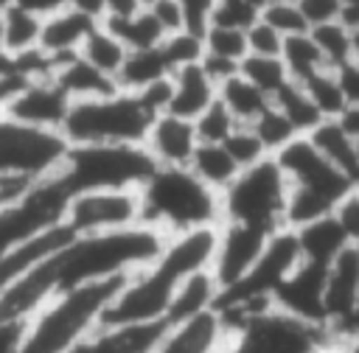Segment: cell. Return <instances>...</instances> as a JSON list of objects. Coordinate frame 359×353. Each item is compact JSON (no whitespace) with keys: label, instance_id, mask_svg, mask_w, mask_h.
<instances>
[{"label":"cell","instance_id":"obj_1","mask_svg":"<svg viewBox=\"0 0 359 353\" xmlns=\"http://www.w3.org/2000/svg\"><path fill=\"white\" fill-rule=\"evenodd\" d=\"M163 244L165 235L146 224L115 233L73 235L0 294V322H28L48 300L65 291L109 277H129L143 269Z\"/></svg>","mask_w":359,"mask_h":353},{"label":"cell","instance_id":"obj_2","mask_svg":"<svg viewBox=\"0 0 359 353\" xmlns=\"http://www.w3.org/2000/svg\"><path fill=\"white\" fill-rule=\"evenodd\" d=\"M219 227H199L168 235L163 249L135 275L126 277L115 300L101 317V328L165 322V311L180 283L194 272L210 269L216 255Z\"/></svg>","mask_w":359,"mask_h":353},{"label":"cell","instance_id":"obj_3","mask_svg":"<svg viewBox=\"0 0 359 353\" xmlns=\"http://www.w3.org/2000/svg\"><path fill=\"white\" fill-rule=\"evenodd\" d=\"M140 224L177 235L222 224V193L205 185L188 165H154L137 188Z\"/></svg>","mask_w":359,"mask_h":353},{"label":"cell","instance_id":"obj_4","mask_svg":"<svg viewBox=\"0 0 359 353\" xmlns=\"http://www.w3.org/2000/svg\"><path fill=\"white\" fill-rule=\"evenodd\" d=\"M123 283L126 277H109L48 300L25 322L14 353H73L101 328V317Z\"/></svg>","mask_w":359,"mask_h":353},{"label":"cell","instance_id":"obj_5","mask_svg":"<svg viewBox=\"0 0 359 353\" xmlns=\"http://www.w3.org/2000/svg\"><path fill=\"white\" fill-rule=\"evenodd\" d=\"M157 115L143 92L118 90L101 98L70 101L62 137L70 146H143Z\"/></svg>","mask_w":359,"mask_h":353},{"label":"cell","instance_id":"obj_6","mask_svg":"<svg viewBox=\"0 0 359 353\" xmlns=\"http://www.w3.org/2000/svg\"><path fill=\"white\" fill-rule=\"evenodd\" d=\"M286 196L289 179L269 154L255 165L241 168L238 176L222 191V221L250 224L275 233L286 227Z\"/></svg>","mask_w":359,"mask_h":353},{"label":"cell","instance_id":"obj_7","mask_svg":"<svg viewBox=\"0 0 359 353\" xmlns=\"http://www.w3.org/2000/svg\"><path fill=\"white\" fill-rule=\"evenodd\" d=\"M154 157L146 146H70L56 168L73 193L101 188H140L151 174Z\"/></svg>","mask_w":359,"mask_h":353},{"label":"cell","instance_id":"obj_8","mask_svg":"<svg viewBox=\"0 0 359 353\" xmlns=\"http://www.w3.org/2000/svg\"><path fill=\"white\" fill-rule=\"evenodd\" d=\"M73 196H76L73 188L59 171L36 179L25 196H20L14 205H8L0 213V255L22 244L25 238L65 221Z\"/></svg>","mask_w":359,"mask_h":353},{"label":"cell","instance_id":"obj_9","mask_svg":"<svg viewBox=\"0 0 359 353\" xmlns=\"http://www.w3.org/2000/svg\"><path fill=\"white\" fill-rule=\"evenodd\" d=\"M67 148L62 132L22 126L0 115V171L42 179L62 165Z\"/></svg>","mask_w":359,"mask_h":353},{"label":"cell","instance_id":"obj_10","mask_svg":"<svg viewBox=\"0 0 359 353\" xmlns=\"http://www.w3.org/2000/svg\"><path fill=\"white\" fill-rule=\"evenodd\" d=\"M65 224L76 235L115 233L140 224V199L137 188H101L81 191L70 199Z\"/></svg>","mask_w":359,"mask_h":353},{"label":"cell","instance_id":"obj_11","mask_svg":"<svg viewBox=\"0 0 359 353\" xmlns=\"http://www.w3.org/2000/svg\"><path fill=\"white\" fill-rule=\"evenodd\" d=\"M272 157L280 165V171L286 174L289 185H303V188L320 191V193H325L334 202H339V196L353 185L351 176H345L342 171H337L317 151V146L309 140V134H297L292 143H286Z\"/></svg>","mask_w":359,"mask_h":353},{"label":"cell","instance_id":"obj_12","mask_svg":"<svg viewBox=\"0 0 359 353\" xmlns=\"http://www.w3.org/2000/svg\"><path fill=\"white\" fill-rule=\"evenodd\" d=\"M272 233L250 224H233L222 221L219 224V241H216V255L210 263V272L222 289L236 286L261 258L266 241Z\"/></svg>","mask_w":359,"mask_h":353},{"label":"cell","instance_id":"obj_13","mask_svg":"<svg viewBox=\"0 0 359 353\" xmlns=\"http://www.w3.org/2000/svg\"><path fill=\"white\" fill-rule=\"evenodd\" d=\"M67 109H70L67 92L53 78H42V81H22L14 90V95L6 101L0 115L17 120L22 126L62 132Z\"/></svg>","mask_w":359,"mask_h":353},{"label":"cell","instance_id":"obj_14","mask_svg":"<svg viewBox=\"0 0 359 353\" xmlns=\"http://www.w3.org/2000/svg\"><path fill=\"white\" fill-rule=\"evenodd\" d=\"M325 272L328 266L300 261L294 272L275 289V308L303 322L325 325Z\"/></svg>","mask_w":359,"mask_h":353},{"label":"cell","instance_id":"obj_15","mask_svg":"<svg viewBox=\"0 0 359 353\" xmlns=\"http://www.w3.org/2000/svg\"><path fill=\"white\" fill-rule=\"evenodd\" d=\"M146 151L154 157L157 165H188L199 137L191 118H180L174 112H160L146 134Z\"/></svg>","mask_w":359,"mask_h":353},{"label":"cell","instance_id":"obj_16","mask_svg":"<svg viewBox=\"0 0 359 353\" xmlns=\"http://www.w3.org/2000/svg\"><path fill=\"white\" fill-rule=\"evenodd\" d=\"M73 235H76V233H73L65 221H59V224L42 230V233L25 238L22 244L11 247L6 255H0V294H3L8 286H14L22 275H28L34 266H39L45 258H50L59 247H65Z\"/></svg>","mask_w":359,"mask_h":353},{"label":"cell","instance_id":"obj_17","mask_svg":"<svg viewBox=\"0 0 359 353\" xmlns=\"http://www.w3.org/2000/svg\"><path fill=\"white\" fill-rule=\"evenodd\" d=\"M359 297V244H348L325 272V328L345 319Z\"/></svg>","mask_w":359,"mask_h":353},{"label":"cell","instance_id":"obj_18","mask_svg":"<svg viewBox=\"0 0 359 353\" xmlns=\"http://www.w3.org/2000/svg\"><path fill=\"white\" fill-rule=\"evenodd\" d=\"M224 342H227V331L219 314L208 311L182 325L168 328L151 353H219Z\"/></svg>","mask_w":359,"mask_h":353},{"label":"cell","instance_id":"obj_19","mask_svg":"<svg viewBox=\"0 0 359 353\" xmlns=\"http://www.w3.org/2000/svg\"><path fill=\"white\" fill-rule=\"evenodd\" d=\"M165 322L126 325V328H98L73 353H151L165 336Z\"/></svg>","mask_w":359,"mask_h":353},{"label":"cell","instance_id":"obj_20","mask_svg":"<svg viewBox=\"0 0 359 353\" xmlns=\"http://www.w3.org/2000/svg\"><path fill=\"white\" fill-rule=\"evenodd\" d=\"M216 98H219V87L210 81L205 67L199 62H194V64L177 67L171 73V101H168L165 112L196 120Z\"/></svg>","mask_w":359,"mask_h":353},{"label":"cell","instance_id":"obj_21","mask_svg":"<svg viewBox=\"0 0 359 353\" xmlns=\"http://www.w3.org/2000/svg\"><path fill=\"white\" fill-rule=\"evenodd\" d=\"M309 140L317 146V151L345 176L359 182V137L342 123V118H325L311 132Z\"/></svg>","mask_w":359,"mask_h":353},{"label":"cell","instance_id":"obj_22","mask_svg":"<svg viewBox=\"0 0 359 353\" xmlns=\"http://www.w3.org/2000/svg\"><path fill=\"white\" fill-rule=\"evenodd\" d=\"M98 22L73 11V8H62L50 17L42 20V36H39V48L48 50L56 64L67 56H76L87 39V34L95 28Z\"/></svg>","mask_w":359,"mask_h":353},{"label":"cell","instance_id":"obj_23","mask_svg":"<svg viewBox=\"0 0 359 353\" xmlns=\"http://www.w3.org/2000/svg\"><path fill=\"white\" fill-rule=\"evenodd\" d=\"M219 291L222 286L216 283L213 272L210 269H202V272H194L191 277H185L177 289V294L171 297L168 303V311H165V325L174 328V325H182L199 314H208L216 308V300H219Z\"/></svg>","mask_w":359,"mask_h":353},{"label":"cell","instance_id":"obj_24","mask_svg":"<svg viewBox=\"0 0 359 353\" xmlns=\"http://www.w3.org/2000/svg\"><path fill=\"white\" fill-rule=\"evenodd\" d=\"M53 81L67 92L70 101H84V98H101V95H112L118 92V81L112 76H107L104 70H98L95 64H90L81 53L67 56L56 64Z\"/></svg>","mask_w":359,"mask_h":353},{"label":"cell","instance_id":"obj_25","mask_svg":"<svg viewBox=\"0 0 359 353\" xmlns=\"http://www.w3.org/2000/svg\"><path fill=\"white\" fill-rule=\"evenodd\" d=\"M297 233V244H300V255L303 261L309 263H320V266H328L345 247H348V238L342 233V227L337 224L334 216H323L300 230Z\"/></svg>","mask_w":359,"mask_h":353},{"label":"cell","instance_id":"obj_26","mask_svg":"<svg viewBox=\"0 0 359 353\" xmlns=\"http://www.w3.org/2000/svg\"><path fill=\"white\" fill-rule=\"evenodd\" d=\"M174 73V64L171 59L165 56V48L163 42L154 45V48H143V50H129L121 73H118V87L121 90H143L154 81H163V78H171Z\"/></svg>","mask_w":359,"mask_h":353},{"label":"cell","instance_id":"obj_27","mask_svg":"<svg viewBox=\"0 0 359 353\" xmlns=\"http://www.w3.org/2000/svg\"><path fill=\"white\" fill-rule=\"evenodd\" d=\"M188 168L213 191H224L236 176H238V162L230 157V151L224 148V143H199Z\"/></svg>","mask_w":359,"mask_h":353},{"label":"cell","instance_id":"obj_28","mask_svg":"<svg viewBox=\"0 0 359 353\" xmlns=\"http://www.w3.org/2000/svg\"><path fill=\"white\" fill-rule=\"evenodd\" d=\"M219 101L227 106V112L238 123H247V126L272 104V98L266 92H261L252 81H247L241 73H236L233 78L219 84Z\"/></svg>","mask_w":359,"mask_h":353},{"label":"cell","instance_id":"obj_29","mask_svg":"<svg viewBox=\"0 0 359 353\" xmlns=\"http://www.w3.org/2000/svg\"><path fill=\"white\" fill-rule=\"evenodd\" d=\"M90 64H95L98 70H104L107 76H112L115 81H118V73H121V67H123V62H126V56H129V48L104 25V22H98L90 34H87V39H84V45H81V50H79Z\"/></svg>","mask_w":359,"mask_h":353},{"label":"cell","instance_id":"obj_30","mask_svg":"<svg viewBox=\"0 0 359 353\" xmlns=\"http://www.w3.org/2000/svg\"><path fill=\"white\" fill-rule=\"evenodd\" d=\"M42 36V17L20 8V6H8L3 11V50L11 56H20L31 48L39 45Z\"/></svg>","mask_w":359,"mask_h":353},{"label":"cell","instance_id":"obj_31","mask_svg":"<svg viewBox=\"0 0 359 353\" xmlns=\"http://www.w3.org/2000/svg\"><path fill=\"white\" fill-rule=\"evenodd\" d=\"M280 59L289 70V78L292 81H306L311 78L314 73L325 70V59L314 42V36L306 31V34H294V36H286L283 39V50H280Z\"/></svg>","mask_w":359,"mask_h":353},{"label":"cell","instance_id":"obj_32","mask_svg":"<svg viewBox=\"0 0 359 353\" xmlns=\"http://www.w3.org/2000/svg\"><path fill=\"white\" fill-rule=\"evenodd\" d=\"M104 25L129 48V50H143V48H154L165 39V31L160 28V22L154 20V14L149 8L137 11L135 17L126 20H104Z\"/></svg>","mask_w":359,"mask_h":353},{"label":"cell","instance_id":"obj_33","mask_svg":"<svg viewBox=\"0 0 359 353\" xmlns=\"http://www.w3.org/2000/svg\"><path fill=\"white\" fill-rule=\"evenodd\" d=\"M272 104L289 118V123L297 129V134H309L320 120H325L320 115V109L311 104V98L306 95L303 84L297 81H286L275 95H272Z\"/></svg>","mask_w":359,"mask_h":353},{"label":"cell","instance_id":"obj_34","mask_svg":"<svg viewBox=\"0 0 359 353\" xmlns=\"http://www.w3.org/2000/svg\"><path fill=\"white\" fill-rule=\"evenodd\" d=\"M297 84H303L306 95L311 98V104L320 109L323 118H342L345 115L348 104H345V95H342V87L337 81L334 67H325V70H320L311 78L297 81Z\"/></svg>","mask_w":359,"mask_h":353},{"label":"cell","instance_id":"obj_35","mask_svg":"<svg viewBox=\"0 0 359 353\" xmlns=\"http://www.w3.org/2000/svg\"><path fill=\"white\" fill-rule=\"evenodd\" d=\"M238 73H241L247 81H252L261 92H266L269 98H272L286 81H292V78H289V70H286V64H283L280 56H252V53H247V56L241 59Z\"/></svg>","mask_w":359,"mask_h":353},{"label":"cell","instance_id":"obj_36","mask_svg":"<svg viewBox=\"0 0 359 353\" xmlns=\"http://www.w3.org/2000/svg\"><path fill=\"white\" fill-rule=\"evenodd\" d=\"M250 126H252V132L258 134V140L264 143L266 154H278L286 143H292V140L297 137V129L289 123V118H286L275 104H269Z\"/></svg>","mask_w":359,"mask_h":353},{"label":"cell","instance_id":"obj_37","mask_svg":"<svg viewBox=\"0 0 359 353\" xmlns=\"http://www.w3.org/2000/svg\"><path fill=\"white\" fill-rule=\"evenodd\" d=\"M309 34L314 36L328 67H339V64L351 62V28L348 25L334 20V22H323V25L309 28Z\"/></svg>","mask_w":359,"mask_h":353},{"label":"cell","instance_id":"obj_38","mask_svg":"<svg viewBox=\"0 0 359 353\" xmlns=\"http://www.w3.org/2000/svg\"><path fill=\"white\" fill-rule=\"evenodd\" d=\"M202 45H205V53L241 62L247 56V31L224 28V25H208V31L202 36Z\"/></svg>","mask_w":359,"mask_h":353},{"label":"cell","instance_id":"obj_39","mask_svg":"<svg viewBox=\"0 0 359 353\" xmlns=\"http://www.w3.org/2000/svg\"><path fill=\"white\" fill-rule=\"evenodd\" d=\"M194 126H196V137H199V143H224L227 137H230V132L238 126V120L227 112V106L216 98L196 120H194Z\"/></svg>","mask_w":359,"mask_h":353},{"label":"cell","instance_id":"obj_40","mask_svg":"<svg viewBox=\"0 0 359 353\" xmlns=\"http://www.w3.org/2000/svg\"><path fill=\"white\" fill-rule=\"evenodd\" d=\"M261 20L269 22L283 39L309 31V22H306V17L300 14V8H297L294 0H269V3L261 8Z\"/></svg>","mask_w":359,"mask_h":353},{"label":"cell","instance_id":"obj_41","mask_svg":"<svg viewBox=\"0 0 359 353\" xmlns=\"http://www.w3.org/2000/svg\"><path fill=\"white\" fill-rule=\"evenodd\" d=\"M224 148H227L230 157L238 162V168L255 165L258 160L269 157L266 148H264V143L258 140V134H255L252 126H247V123H238V126L230 132V137L224 140Z\"/></svg>","mask_w":359,"mask_h":353},{"label":"cell","instance_id":"obj_42","mask_svg":"<svg viewBox=\"0 0 359 353\" xmlns=\"http://www.w3.org/2000/svg\"><path fill=\"white\" fill-rule=\"evenodd\" d=\"M258 17H261V11L252 8L247 0H216L213 3V14H210V25L247 31Z\"/></svg>","mask_w":359,"mask_h":353},{"label":"cell","instance_id":"obj_43","mask_svg":"<svg viewBox=\"0 0 359 353\" xmlns=\"http://www.w3.org/2000/svg\"><path fill=\"white\" fill-rule=\"evenodd\" d=\"M337 224L342 227L348 244H359V182H353L342 196L339 202L334 205V213Z\"/></svg>","mask_w":359,"mask_h":353},{"label":"cell","instance_id":"obj_44","mask_svg":"<svg viewBox=\"0 0 359 353\" xmlns=\"http://www.w3.org/2000/svg\"><path fill=\"white\" fill-rule=\"evenodd\" d=\"M280 50H283V36L269 22H264L258 17L247 28V53H252V56H280Z\"/></svg>","mask_w":359,"mask_h":353},{"label":"cell","instance_id":"obj_45","mask_svg":"<svg viewBox=\"0 0 359 353\" xmlns=\"http://www.w3.org/2000/svg\"><path fill=\"white\" fill-rule=\"evenodd\" d=\"M180 8H182V17H185V28L182 31H191L196 36H205L208 25H210V14H213V3L216 0H177Z\"/></svg>","mask_w":359,"mask_h":353},{"label":"cell","instance_id":"obj_46","mask_svg":"<svg viewBox=\"0 0 359 353\" xmlns=\"http://www.w3.org/2000/svg\"><path fill=\"white\" fill-rule=\"evenodd\" d=\"M300 14L306 17L309 28L314 25H323V22H334L339 20V11H342V3L339 0H294Z\"/></svg>","mask_w":359,"mask_h":353},{"label":"cell","instance_id":"obj_47","mask_svg":"<svg viewBox=\"0 0 359 353\" xmlns=\"http://www.w3.org/2000/svg\"><path fill=\"white\" fill-rule=\"evenodd\" d=\"M149 11L154 14V20L160 22V28L168 34H177L185 28V17H182V8L177 0H157L154 6H149Z\"/></svg>","mask_w":359,"mask_h":353},{"label":"cell","instance_id":"obj_48","mask_svg":"<svg viewBox=\"0 0 359 353\" xmlns=\"http://www.w3.org/2000/svg\"><path fill=\"white\" fill-rule=\"evenodd\" d=\"M34 182H36V179H31V176L0 171V213H3L8 205H14L20 196H25Z\"/></svg>","mask_w":359,"mask_h":353},{"label":"cell","instance_id":"obj_49","mask_svg":"<svg viewBox=\"0 0 359 353\" xmlns=\"http://www.w3.org/2000/svg\"><path fill=\"white\" fill-rule=\"evenodd\" d=\"M334 73H337V81L342 87L348 109H359V64L356 62H345V64L334 67Z\"/></svg>","mask_w":359,"mask_h":353},{"label":"cell","instance_id":"obj_50","mask_svg":"<svg viewBox=\"0 0 359 353\" xmlns=\"http://www.w3.org/2000/svg\"><path fill=\"white\" fill-rule=\"evenodd\" d=\"M199 64L205 67V73L210 76V81H213L216 87H219L222 81L233 78V76L238 73V67H241V62H233V59H224V56H213V53H202Z\"/></svg>","mask_w":359,"mask_h":353},{"label":"cell","instance_id":"obj_51","mask_svg":"<svg viewBox=\"0 0 359 353\" xmlns=\"http://www.w3.org/2000/svg\"><path fill=\"white\" fill-rule=\"evenodd\" d=\"M14 6H20V8H25V11H31V14L45 20V17L67 8V0H14Z\"/></svg>","mask_w":359,"mask_h":353},{"label":"cell","instance_id":"obj_52","mask_svg":"<svg viewBox=\"0 0 359 353\" xmlns=\"http://www.w3.org/2000/svg\"><path fill=\"white\" fill-rule=\"evenodd\" d=\"M67 8L95 20V22H104L107 17V0H67Z\"/></svg>","mask_w":359,"mask_h":353},{"label":"cell","instance_id":"obj_53","mask_svg":"<svg viewBox=\"0 0 359 353\" xmlns=\"http://www.w3.org/2000/svg\"><path fill=\"white\" fill-rule=\"evenodd\" d=\"M143 11L140 0H107V17L104 20H126Z\"/></svg>","mask_w":359,"mask_h":353},{"label":"cell","instance_id":"obj_54","mask_svg":"<svg viewBox=\"0 0 359 353\" xmlns=\"http://www.w3.org/2000/svg\"><path fill=\"white\" fill-rule=\"evenodd\" d=\"M339 3H342L339 22L348 25V28H356L359 25V0H339Z\"/></svg>","mask_w":359,"mask_h":353},{"label":"cell","instance_id":"obj_55","mask_svg":"<svg viewBox=\"0 0 359 353\" xmlns=\"http://www.w3.org/2000/svg\"><path fill=\"white\" fill-rule=\"evenodd\" d=\"M6 78H20V76H17V67H14V56L0 48V81H6Z\"/></svg>","mask_w":359,"mask_h":353},{"label":"cell","instance_id":"obj_56","mask_svg":"<svg viewBox=\"0 0 359 353\" xmlns=\"http://www.w3.org/2000/svg\"><path fill=\"white\" fill-rule=\"evenodd\" d=\"M351 62L359 64V25L351 28Z\"/></svg>","mask_w":359,"mask_h":353},{"label":"cell","instance_id":"obj_57","mask_svg":"<svg viewBox=\"0 0 359 353\" xmlns=\"http://www.w3.org/2000/svg\"><path fill=\"white\" fill-rule=\"evenodd\" d=\"M247 3H250V6H252V8H258V11H261V8H264V6H266V3H269V0H247Z\"/></svg>","mask_w":359,"mask_h":353},{"label":"cell","instance_id":"obj_58","mask_svg":"<svg viewBox=\"0 0 359 353\" xmlns=\"http://www.w3.org/2000/svg\"><path fill=\"white\" fill-rule=\"evenodd\" d=\"M8 6H14V0H0V11H6Z\"/></svg>","mask_w":359,"mask_h":353},{"label":"cell","instance_id":"obj_59","mask_svg":"<svg viewBox=\"0 0 359 353\" xmlns=\"http://www.w3.org/2000/svg\"><path fill=\"white\" fill-rule=\"evenodd\" d=\"M154 3H157V0H140V6H143V8H149V6H154Z\"/></svg>","mask_w":359,"mask_h":353},{"label":"cell","instance_id":"obj_60","mask_svg":"<svg viewBox=\"0 0 359 353\" xmlns=\"http://www.w3.org/2000/svg\"><path fill=\"white\" fill-rule=\"evenodd\" d=\"M0 48H3V11H0Z\"/></svg>","mask_w":359,"mask_h":353}]
</instances>
